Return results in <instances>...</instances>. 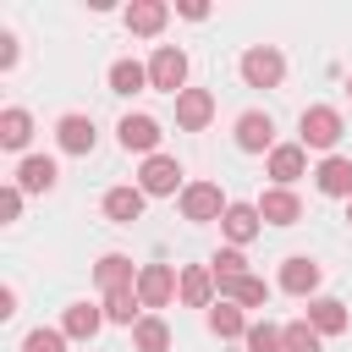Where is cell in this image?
<instances>
[{
	"instance_id": "obj_5",
	"label": "cell",
	"mask_w": 352,
	"mask_h": 352,
	"mask_svg": "<svg viewBox=\"0 0 352 352\" xmlns=\"http://www.w3.org/2000/svg\"><path fill=\"white\" fill-rule=\"evenodd\" d=\"M226 192L214 187V182H192V187H182V214L187 220H226Z\"/></svg>"
},
{
	"instance_id": "obj_14",
	"label": "cell",
	"mask_w": 352,
	"mask_h": 352,
	"mask_svg": "<svg viewBox=\"0 0 352 352\" xmlns=\"http://www.w3.org/2000/svg\"><path fill=\"white\" fill-rule=\"evenodd\" d=\"M319 275H324V270H319L314 258H302V253H297V258H286V264H280V292H292V297H308V292L319 286Z\"/></svg>"
},
{
	"instance_id": "obj_3",
	"label": "cell",
	"mask_w": 352,
	"mask_h": 352,
	"mask_svg": "<svg viewBox=\"0 0 352 352\" xmlns=\"http://www.w3.org/2000/svg\"><path fill=\"white\" fill-rule=\"evenodd\" d=\"M176 292H182V280H176L170 264H143V270H138V302H143V308H165Z\"/></svg>"
},
{
	"instance_id": "obj_12",
	"label": "cell",
	"mask_w": 352,
	"mask_h": 352,
	"mask_svg": "<svg viewBox=\"0 0 352 352\" xmlns=\"http://www.w3.org/2000/svg\"><path fill=\"white\" fill-rule=\"evenodd\" d=\"M143 204H148V192H143V187H110V192H104V214H110L116 226L143 220Z\"/></svg>"
},
{
	"instance_id": "obj_32",
	"label": "cell",
	"mask_w": 352,
	"mask_h": 352,
	"mask_svg": "<svg viewBox=\"0 0 352 352\" xmlns=\"http://www.w3.org/2000/svg\"><path fill=\"white\" fill-rule=\"evenodd\" d=\"M22 352H66V330H33L22 341Z\"/></svg>"
},
{
	"instance_id": "obj_21",
	"label": "cell",
	"mask_w": 352,
	"mask_h": 352,
	"mask_svg": "<svg viewBox=\"0 0 352 352\" xmlns=\"http://www.w3.org/2000/svg\"><path fill=\"white\" fill-rule=\"evenodd\" d=\"M55 138H60L66 154H94V121H88V116H60Z\"/></svg>"
},
{
	"instance_id": "obj_6",
	"label": "cell",
	"mask_w": 352,
	"mask_h": 352,
	"mask_svg": "<svg viewBox=\"0 0 352 352\" xmlns=\"http://www.w3.org/2000/svg\"><path fill=\"white\" fill-rule=\"evenodd\" d=\"M138 187H143L148 198H165V192H176V187H182V165H176L170 154H148V160H143V170H138Z\"/></svg>"
},
{
	"instance_id": "obj_36",
	"label": "cell",
	"mask_w": 352,
	"mask_h": 352,
	"mask_svg": "<svg viewBox=\"0 0 352 352\" xmlns=\"http://www.w3.org/2000/svg\"><path fill=\"white\" fill-rule=\"evenodd\" d=\"M346 94H352V77H346Z\"/></svg>"
},
{
	"instance_id": "obj_17",
	"label": "cell",
	"mask_w": 352,
	"mask_h": 352,
	"mask_svg": "<svg viewBox=\"0 0 352 352\" xmlns=\"http://www.w3.org/2000/svg\"><path fill=\"white\" fill-rule=\"evenodd\" d=\"M314 182H319V192H324V198H352V160L330 154V160L314 170Z\"/></svg>"
},
{
	"instance_id": "obj_4",
	"label": "cell",
	"mask_w": 352,
	"mask_h": 352,
	"mask_svg": "<svg viewBox=\"0 0 352 352\" xmlns=\"http://www.w3.org/2000/svg\"><path fill=\"white\" fill-rule=\"evenodd\" d=\"M302 148H336L341 143V116L330 110V104H314V110H302Z\"/></svg>"
},
{
	"instance_id": "obj_1",
	"label": "cell",
	"mask_w": 352,
	"mask_h": 352,
	"mask_svg": "<svg viewBox=\"0 0 352 352\" xmlns=\"http://www.w3.org/2000/svg\"><path fill=\"white\" fill-rule=\"evenodd\" d=\"M280 77H286V55H280L275 44L242 50V82H248V88H280Z\"/></svg>"
},
{
	"instance_id": "obj_15",
	"label": "cell",
	"mask_w": 352,
	"mask_h": 352,
	"mask_svg": "<svg viewBox=\"0 0 352 352\" xmlns=\"http://www.w3.org/2000/svg\"><path fill=\"white\" fill-rule=\"evenodd\" d=\"M209 297H214V270L209 264H187L182 270V302L187 308H214Z\"/></svg>"
},
{
	"instance_id": "obj_34",
	"label": "cell",
	"mask_w": 352,
	"mask_h": 352,
	"mask_svg": "<svg viewBox=\"0 0 352 352\" xmlns=\"http://www.w3.org/2000/svg\"><path fill=\"white\" fill-rule=\"evenodd\" d=\"M176 11H182V16H187V22H204V16H209V6H204V0H182V6H176Z\"/></svg>"
},
{
	"instance_id": "obj_35",
	"label": "cell",
	"mask_w": 352,
	"mask_h": 352,
	"mask_svg": "<svg viewBox=\"0 0 352 352\" xmlns=\"http://www.w3.org/2000/svg\"><path fill=\"white\" fill-rule=\"evenodd\" d=\"M346 220H352V198H346Z\"/></svg>"
},
{
	"instance_id": "obj_29",
	"label": "cell",
	"mask_w": 352,
	"mask_h": 352,
	"mask_svg": "<svg viewBox=\"0 0 352 352\" xmlns=\"http://www.w3.org/2000/svg\"><path fill=\"white\" fill-rule=\"evenodd\" d=\"M242 341H248V352H286V330H275V324H264V319L248 324Z\"/></svg>"
},
{
	"instance_id": "obj_27",
	"label": "cell",
	"mask_w": 352,
	"mask_h": 352,
	"mask_svg": "<svg viewBox=\"0 0 352 352\" xmlns=\"http://www.w3.org/2000/svg\"><path fill=\"white\" fill-rule=\"evenodd\" d=\"M138 88H148V66L116 60V66H110V94H138Z\"/></svg>"
},
{
	"instance_id": "obj_26",
	"label": "cell",
	"mask_w": 352,
	"mask_h": 352,
	"mask_svg": "<svg viewBox=\"0 0 352 352\" xmlns=\"http://www.w3.org/2000/svg\"><path fill=\"white\" fill-rule=\"evenodd\" d=\"M132 346L138 352H165L170 346V324L165 319H138L132 324Z\"/></svg>"
},
{
	"instance_id": "obj_24",
	"label": "cell",
	"mask_w": 352,
	"mask_h": 352,
	"mask_svg": "<svg viewBox=\"0 0 352 352\" xmlns=\"http://www.w3.org/2000/svg\"><path fill=\"white\" fill-rule=\"evenodd\" d=\"M209 330H214L220 341H231V336H248V319H242V308H236V302H226V297H220V302L209 308Z\"/></svg>"
},
{
	"instance_id": "obj_25",
	"label": "cell",
	"mask_w": 352,
	"mask_h": 352,
	"mask_svg": "<svg viewBox=\"0 0 352 352\" xmlns=\"http://www.w3.org/2000/svg\"><path fill=\"white\" fill-rule=\"evenodd\" d=\"M138 286H121V292H104V319H116V324H138Z\"/></svg>"
},
{
	"instance_id": "obj_31",
	"label": "cell",
	"mask_w": 352,
	"mask_h": 352,
	"mask_svg": "<svg viewBox=\"0 0 352 352\" xmlns=\"http://www.w3.org/2000/svg\"><path fill=\"white\" fill-rule=\"evenodd\" d=\"M209 270H214V280H242L248 275V258H242V248H220Z\"/></svg>"
},
{
	"instance_id": "obj_23",
	"label": "cell",
	"mask_w": 352,
	"mask_h": 352,
	"mask_svg": "<svg viewBox=\"0 0 352 352\" xmlns=\"http://www.w3.org/2000/svg\"><path fill=\"white\" fill-rule=\"evenodd\" d=\"M94 280H99L104 292H121V286H138V280H132V258H126V253H104V258L94 264Z\"/></svg>"
},
{
	"instance_id": "obj_20",
	"label": "cell",
	"mask_w": 352,
	"mask_h": 352,
	"mask_svg": "<svg viewBox=\"0 0 352 352\" xmlns=\"http://www.w3.org/2000/svg\"><path fill=\"white\" fill-rule=\"evenodd\" d=\"M165 16H170V6H160V0H132V6H126V28L143 33V38H154V33L165 28Z\"/></svg>"
},
{
	"instance_id": "obj_18",
	"label": "cell",
	"mask_w": 352,
	"mask_h": 352,
	"mask_svg": "<svg viewBox=\"0 0 352 352\" xmlns=\"http://www.w3.org/2000/svg\"><path fill=\"white\" fill-rule=\"evenodd\" d=\"M220 231L231 236V248L253 242V236H258V204H231V209H226V220H220Z\"/></svg>"
},
{
	"instance_id": "obj_7",
	"label": "cell",
	"mask_w": 352,
	"mask_h": 352,
	"mask_svg": "<svg viewBox=\"0 0 352 352\" xmlns=\"http://www.w3.org/2000/svg\"><path fill=\"white\" fill-rule=\"evenodd\" d=\"M116 138H121V148H126V154H154L165 132H160V121H154V116H121Z\"/></svg>"
},
{
	"instance_id": "obj_30",
	"label": "cell",
	"mask_w": 352,
	"mask_h": 352,
	"mask_svg": "<svg viewBox=\"0 0 352 352\" xmlns=\"http://www.w3.org/2000/svg\"><path fill=\"white\" fill-rule=\"evenodd\" d=\"M286 352H324V341H319V330L308 319H292L286 324Z\"/></svg>"
},
{
	"instance_id": "obj_33",
	"label": "cell",
	"mask_w": 352,
	"mask_h": 352,
	"mask_svg": "<svg viewBox=\"0 0 352 352\" xmlns=\"http://www.w3.org/2000/svg\"><path fill=\"white\" fill-rule=\"evenodd\" d=\"M16 214H22V187L11 182V187L0 192V220H16Z\"/></svg>"
},
{
	"instance_id": "obj_28",
	"label": "cell",
	"mask_w": 352,
	"mask_h": 352,
	"mask_svg": "<svg viewBox=\"0 0 352 352\" xmlns=\"http://www.w3.org/2000/svg\"><path fill=\"white\" fill-rule=\"evenodd\" d=\"M28 138H33V116L28 110H6L0 116V143L6 148H28Z\"/></svg>"
},
{
	"instance_id": "obj_8",
	"label": "cell",
	"mask_w": 352,
	"mask_h": 352,
	"mask_svg": "<svg viewBox=\"0 0 352 352\" xmlns=\"http://www.w3.org/2000/svg\"><path fill=\"white\" fill-rule=\"evenodd\" d=\"M209 116H214V94H209V88H187V94H176V126H182V132H204Z\"/></svg>"
},
{
	"instance_id": "obj_9",
	"label": "cell",
	"mask_w": 352,
	"mask_h": 352,
	"mask_svg": "<svg viewBox=\"0 0 352 352\" xmlns=\"http://www.w3.org/2000/svg\"><path fill=\"white\" fill-rule=\"evenodd\" d=\"M258 220H264V226H297V220H302L297 192H292V187H270V192L258 198Z\"/></svg>"
},
{
	"instance_id": "obj_10",
	"label": "cell",
	"mask_w": 352,
	"mask_h": 352,
	"mask_svg": "<svg viewBox=\"0 0 352 352\" xmlns=\"http://www.w3.org/2000/svg\"><path fill=\"white\" fill-rule=\"evenodd\" d=\"M270 143H275V121H270L264 110L236 116V148H242V154H258V148H270Z\"/></svg>"
},
{
	"instance_id": "obj_13",
	"label": "cell",
	"mask_w": 352,
	"mask_h": 352,
	"mask_svg": "<svg viewBox=\"0 0 352 352\" xmlns=\"http://www.w3.org/2000/svg\"><path fill=\"white\" fill-rule=\"evenodd\" d=\"M55 176H60V170H55L50 154H28V160L16 165V187H22V192H50Z\"/></svg>"
},
{
	"instance_id": "obj_19",
	"label": "cell",
	"mask_w": 352,
	"mask_h": 352,
	"mask_svg": "<svg viewBox=\"0 0 352 352\" xmlns=\"http://www.w3.org/2000/svg\"><path fill=\"white\" fill-rule=\"evenodd\" d=\"M99 324H104V308H94V302H72L66 319H60V330H66L72 341H94Z\"/></svg>"
},
{
	"instance_id": "obj_11",
	"label": "cell",
	"mask_w": 352,
	"mask_h": 352,
	"mask_svg": "<svg viewBox=\"0 0 352 352\" xmlns=\"http://www.w3.org/2000/svg\"><path fill=\"white\" fill-rule=\"evenodd\" d=\"M302 170H308V148H302V143H275V148H270V176H275L280 187H292Z\"/></svg>"
},
{
	"instance_id": "obj_2",
	"label": "cell",
	"mask_w": 352,
	"mask_h": 352,
	"mask_svg": "<svg viewBox=\"0 0 352 352\" xmlns=\"http://www.w3.org/2000/svg\"><path fill=\"white\" fill-rule=\"evenodd\" d=\"M148 88L160 94H187V55L176 44H160L154 60H148Z\"/></svg>"
},
{
	"instance_id": "obj_16",
	"label": "cell",
	"mask_w": 352,
	"mask_h": 352,
	"mask_svg": "<svg viewBox=\"0 0 352 352\" xmlns=\"http://www.w3.org/2000/svg\"><path fill=\"white\" fill-rule=\"evenodd\" d=\"M302 319H308V324H314V330H319V336H341V330H346V324H352V314H346V308H341V302H336V297H314V302H308V314H302Z\"/></svg>"
},
{
	"instance_id": "obj_22",
	"label": "cell",
	"mask_w": 352,
	"mask_h": 352,
	"mask_svg": "<svg viewBox=\"0 0 352 352\" xmlns=\"http://www.w3.org/2000/svg\"><path fill=\"white\" fill-rule=\"evenodd\" d=\"M220 297L236 302V308H264L270 302V286L258 275H242V280H220Z\"/></svg>"
}]
</instances>
